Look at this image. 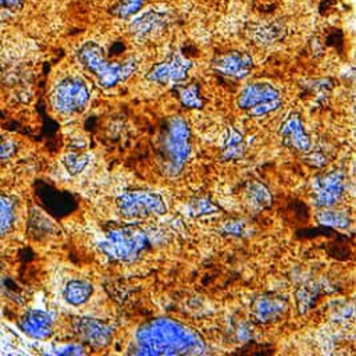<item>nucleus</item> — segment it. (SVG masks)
Returning a JSON list of instances; mask_svg holds the SVG:
<instances>
[{
  "instance_id": "nucleus-1",
  "label": "nucleus",
  "mask_w": 356,
  "mask_h": 356,
  "mask_svg": "<svg viewBox=\"0 0 356 356\" xmlns=\"http://www.w3.org/2000/svg\"><path fill=\"white\" fill-rule=\"evenodd\" d=\"M206 343L192 328L172 318H154L142 325L131 352L134 355H203Z\"/></svg>"
},
{
  "instance_id": "nucleus-2",
  "label": "nucleus",
  "mask_w": 356,
  "mask_h": 356,
  "mask_svg": "<svg viewBox=\"0 0 356 356\" xmlns=\"http://www.w3.org/2000/svg\"><path fill=\"white\" fill-rule=\"evenodd\" d=\"M78 61L96 76L102 88H113L127 81L136 70V61L127 58L124 61H108L103 49L95 42L83 43L76 53Z\"/></svg>"
},
{
  "instance_id": "nucleus-3",
  "label": "nucleus",
  "mask_w": 356,
  "mask_h": 356,
  "mask_svg": "<svg viewBox=\"0 0 356 356\" xmlns=\"http://www.w3.org/2000/svg\"><path fill=\"white\" fill-rule=\"evenodd\" d=\"M28 203L11 188V182H0V246L11 249L25 235Z\"/></svg>"
},
{
  "instance_id": "nucleus-4",
  "label": "nucleus",
  "mask_w": 356,
  "mask_h": 356,
  "mask_svg": "<svg viewBox=\"0 0 356 356\" xmlns=\"http://www.w3.org/2000/svg\"><path fill=\"white\" fill-rule=\"evenodd\" d=\"M160 150L167 174H179L191 154V132L182 117L167 118L160 135Z\"/></svg>"
},
{
  "instance_id": "nucleus-5",
  "label": "nucleus",
  "mask_w": 356,
  "mask_h": 356,
  "mask_svg": "<svg viewBox=\"0 0 356 356\" xmlns=\"http://www.w3.org/2000/svg\"><path fill=\"white\" fill-rule=\"evenodd\" d=\"M90 99L88 83L78 75H68L57 81L49 93L51 110L63 117L82 113Z\"/></svg>"
},
{
  "instance_id": "nucleus-6",
  "label": "nucleus",
  "mask_w": 356,
  "mask_h": 356,
  "mask_svg": "<svg viewBox=\"0 0 356 356\" xmlns=\"http://www.w3.org/2000/svg\"><path fill=\"white\" fill-rule=\"evenodd\" d=\"M147 243L146 234L134 225L113 227L100 241V250L113 260L131 261L139 256Z\"/></svg>"
},
{
  "instance_id": "nucleus-7",
  "label": "nucleus",
  "mask_w": 356,
  "mask_h": 356,
  "mask_svg": "<svg viewBox=\"0 0 356 356\" xmlns=\"http://www.w3.org/2000/svg\"><path fill=\"white\" fill-rule=\"evenodd\" d=\"M236 104L249 115L261 117L275 111L281 106L280 90L270 82H252L243 86Z\"/></svg>"
},
{
  "instance_id": "nucleus-8",
  "label": "nucleus",
  "mask_w": 356,
  "mask_h": 356,
  "mask_svg": "<svg viewBox=\"0 0 356 356\" xmlns=\"http://www.w3.org/2000/svg\"><path fill=\"white\" fill-rule=\"evenodd\" d=\"M118 213L129 220L146 218L150 216H163L165 203L161 195L150 191H131L117 199Z\"/></svg>"
},
{
  "instance_id": "nucleus-9",
  "label": "nucleus",
  "mask_w": 356,
  "mask_h": 356,
  "mask_svg": "<svg viewBox=\"0 0 356 356\" xmlns=\"http://www.w3.org/2000/svg\"><path fill=\"white\" fill-rule=\"evenodd\" d=\"M71 328L79 341L92 348H106L114 334L108 323L93 317H72Z\"/></svg>"
},
{
  "instance_id": "nucleus-10",
  "label": "nucleus",
  "mask_w": 356,
  "mask_h": 356,
  "mask_svg": "<svg viewBox=\"0 0 356 356\" xmlns=\"http://www.w3.org/2000/svg\"><path fill=\"white\" fill-rule=\"evenodd\" d=\"M343 192V177L339 171L318 175L312 182V199L316 206L327 209L334 206Z\"/></svg>"
},
{
  "instance_id": "nucleus-11",
  "label": "nucleus",
  "mask_w": 356,
  "mask_h": 356,
  "mask_svg": "<svg viewBox=\"0 0 356 356\" xmlns=\"http://www.w3.org/2000/svg\"><path fill=\"white\" fill-rule=\"evenodd\" d=\"M17 327L29 338L46 341L54 332V321L51 316L43 310L28 309L17 314Z\"/></svg>"
},
{
  "instance_id": "nucleus-12",
  "label": "nucleus",
  "mask_w": 356,
  "mask_h": 356,
  "mask_svg": "<svg viewBox=\"0 0 356 356\" xmlns=\"http://www.w3.org/2000/svg\"><path fill=\"white\" fill-rule=\"evenodd\" d=\"M192 63L175 53L168 61L156 64L149 72L147 79L157 83H182L188 78Z\"/></svg>"
},
{
  "instance_id": "nucleus-13",
  "label": "nucleus",
  "mask_w": 356,
  "mask_h": 356,
  "mask_svg": "<svg viewBox=\"0 0 356 356\" xmlns=\"http://www.w3.org/2000/svg\"><path fill=\"white\" fill-rule=\"evenodd\" d=\"M253 63L249 54L242 51H227L216 57L211 63V68L224 76L234 79H242L252 71Z\"/></svg>"
},
{
  "instance_id": "nucleus-14",
  "label": "nucleus",
  "mask_w": 356,
  "mask_h": 356,
  "mask_svg": "<svg viewBox=\"0 0 356 356\" xmlns=\"http://www.w3.org/2000/svg\"><path fill=\"white\" fill-rule=\"evenodd\" d=\"M280 138L282 145L296 150V152H307L310 149V139L305 131L302 118L298 113H291L280 128Z\"/></svg>"
},
{
  "instance_id": "nucleus-15",
  "label": "nucleus",
  "mask_w": 356,
  "mask_h": 356,
  "mask_svg": "<svg viewBox=\"0 0 356 356\" xmlns=\"http://www.w3.org/2000/svg\"><path fill=\"white\" fill-rule=\"evenodd\" d=\"M167 24H168V14L161 11H146L131 21L129 31L136 38H147L157 33Z\"/></svg>"
},
{
  "instance_id": "nucleus-16",
  "label": "nucleus",
  "mask_w": 356,
  "mask_h": 356,
  "mask_svg": "<svg viewBox=\"0 0 356 356\" xmlns=\"http://www.w3.org/2000/svg\"><path fill=\"white\" fill-rule=\"evenodd\" d=\"M286 307V300L278 295H260L252 302L253 316L263 323L275 320Z\"/></svg>"
},
{
  "instance_id": "nucleus-17",
  "label": "nucleus",
  "mask_w": 356,
  "mask_h": 356,
  "mask_svg": "<svg viewBox=\"0 0 356 356\" xmlns=\"http://www.w3.org/2000/svg\"><path fill=\"white\" fill-rule=\"evenodd\" d=\"M93 286L86 280H70L65 282L63 288V299L70 306H81L83 305L92 295Z\"/></svg>"
},
{
  "instance_id": "nucleus-18",
  "label": "nucleus",
  "mask_w": 356,
  "mask_h": 356,
  "mask_svg": "<svg viewBox=\"0 0 356 356\" xmlns=\"http://www.w3.org/2000/svg\"><path fill=\"white\" fill-rule=\"evenodd\" d=\"M22 140L11 132L0 129V167H10L22 152Z\"/></svg>"
},
{
  "instance_id": "nucleus-19",
  "label": "nucleus",
  "mask_w": 356,
  "mask_h": 356,
  "mask_svg": "<svg viewBox=\"0 0 356 356\" xmlns=\"http://www.w3.org/2000/svg\"><path fill=\"white\" fill-rule=\"evenodd\" d=\"M245 199H246L248 206L254 211L263 210L271 204L270 191L267 189V186H264L263 184H260L257 181H253L248 185Z\"/></svg>"
},
{
  "instance_id": "nucleus-20",
  "label": "nucleus",
  "mask_w": 356,
  "mask_h": 356,
  "mask_svg": "<svg viewBox=\"0 0 356 356\" xmlns=\"http://www.w3.org/2000/svg\"><path fill=\"white\" fill-rule=\"evenodd\" d=\"M245 143L242 135L232 127H228L227 134L224 136V146H222V157L224 159H238L243 154Z\"/></svg>"
},
{
  "instance_id": "nucleus-21",
  "label": "nucleus",
  "mask_w": 356,
  "mask_h": 356,
  "mask_svg": "<svg viewBox=\"0 0 356 356\" xmlns=\"http://www.w3.org/2000/svg\"><path fill=\"white\" fill-rule=\"evenodd\" d=\"M316 220L321 225H328L334 228H348L352 222L350 216L346 211L328 210V209L318 211L316 216Z\"/></svg>"
},
{
  "instance_id": "nucleus-22",
  "label": "nucleus",
  "mask_w": 356,
  "mask_h": 356,
  "mask_svg": "<svg viewBox=\"0 0 356 356\" xmlns=\"http://www.w3.org/2000/svg\"><path fill=\"white\" fill-rule=\"evenodd\" d=\"M89 154L81 152H68L61 157L63 165L71 175L81 172L89 164Z\"/></svg>"
},
{
  "instance_id": "nucleus-23",
  "label": "nucleus",
  "mask_w": 356,
  "mask_h": 356,
  "mask_svg": "<svg viewBox=\"0 0 356 356\" xmlns=\"http://www.w3.org/2000/svg\"><path fill=\"white\" fill-rule=\"evenodd\" d=\"M145 0H118L114 7H111L110 13L118 18L127 19L135 15L143 6Z\"/></svg>"
},
{
  "instance_id": "nucleus-24",
  "label": "nucleus",
  "mask_w": 356,
  "mask_h": 356,
  "mask_svg": "<svg viewBox=\"0 0 356 356\" xmlns=\"http://www.w3.org/2000/svg\"><path fill=\"white\" fill-rule=\"evenodd\" d=\"M178 97L185 107L199 108L202 106V99L199 96V86L196 83L178 88Z\"/></svg>"
},
{
  "instance_id": "nucleus-25",
  "label": "nucleus",
  "mask_w": 356,
  "mask_h": 356,
  "mask_svg": "<svg viewBox=\"0 0 356 356\" xmlns=\"http://www.w3.org/2000/svg\"><path fill=\"white\" fill-rule=\"evenodd\" d=\"M189 210L192 216H203V214H210L218 210V207L210 202L207 197H196L191 202Z\"/></svg>"
},
{
  "instance_id": "nucleus-26",
  "label": "nucleus",
  "mask_w": 356,
  "mask_h": 356,
  "mask_svg": "<svg viewBox=\"0 0 356 356\" xmlns=\"http://www.w3.org/2000/svg\"><path fill=\"white\" fill-rule=\"evenodd\" d=\"M11 249L0 246V280L8 277L11 274Z\"/></svg>"
},
{
  "instance_id": "nucleus-27",
  "label": "nucleus",
  "mask_w": 356,
  "mask_h": 356,
  "mask_svg": "<svg viewBox=\"0 0 356 356\" xmlns=\"http://www.w3.org/2000/svg\"><path fill=\"white\" fill-rule=\"evenodd\" d=\"M53 353L56 355H83V346L79 343H64V345H54Z\"/></svg>"
},
{
  "instance_id": "nucleus-28",
  "label": "nucleus",
  "mask_w": 356,
  "mask_h": 356,
  "mask_svg": "<svg viewBox=\"0 0 356 356\" xmlns=\"http://www.w3.org/2000/svg\"><path fill=\"white\" fill-rule=\"evenodd\" d=\"M222 231L228 232V234H235V235H241L242 231H243V224L238 220H231V221H227L224 225H222Z\"/></svg>"
},
{
  "instance_id": "nucleus-29",
  "label": "nucleus",
  "mask_w": 356,
  "mask_h": 356,
  "mask_svg": "<svg viewBox=\"0 0 356 356\" xmlns=\"http://www.w3.org/2000/svg\"><path fill=\"white\" fill-rule=\"evenodd\" d=\"M24 4V0H0V7L7 10H19Z\"/></svg>"
}]
</instances>
